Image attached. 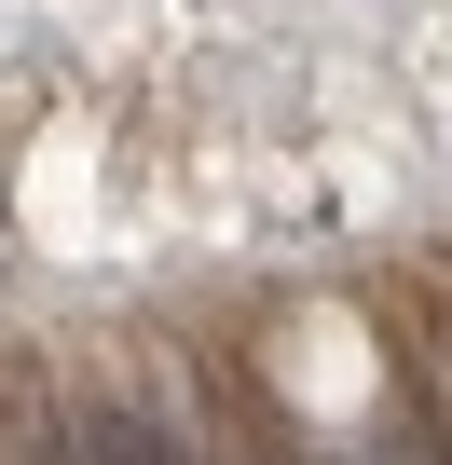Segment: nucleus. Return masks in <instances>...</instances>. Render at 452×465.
<instances>
[{"label":"nucleus","mask_w":452,"mask_h":465,"mask_svg":"<svg viewBox=\"0 0 452 465\" xmlns=\"http://www.w3.org/2000/svg\"><path fill=\"white\" fill-rule=\"evenodd\" d=\"M438 411H452V342H438ZM438 465H452V451H438Z\"/></svg>","instance_id":"obj_1"}]
</instances>
